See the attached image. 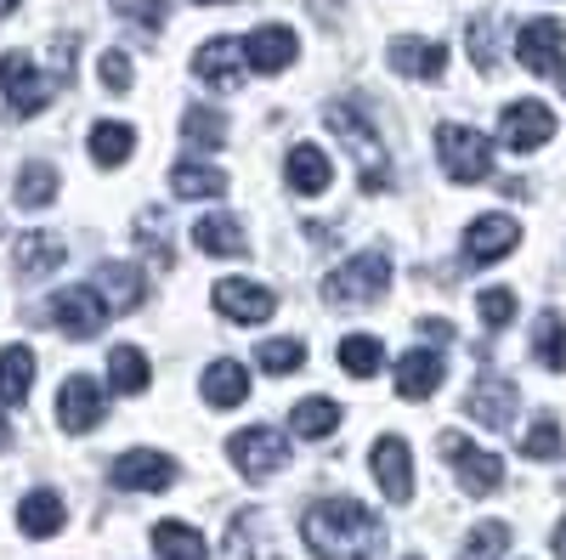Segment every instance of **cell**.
<instances>
[{
	"label": "cell",
	"mask_w": 566,
	"mask_h": 560,
	"mask_svg": "<svg viewBox=\"0 0 566 560\" xmlns=\"http://www.w3.org/2000/svg\"><path fill=\"white\" fill-rule=\"evenodd\" d=\"M12 447V431H7V419H0V453H7Z\"/></svg>",
	"instance_id": "obj_49"
},
{
	"label": "cell",
	"mask_w": 566,
	"mask_h": 560,
	"mask_svg": "<svg viewBox=\"0 0 566 560\" xmlns=\"http://www.w3.org/2000/svg\"><path fill=\"white\" fill-rule=\"evenodd\" d=\"M312 560H374L380 549V516L357 498H317L301 521Z\"/></svg>",
	"instance_id": "obj_1"
},
{
	"label": "cell",
	"mask_w": 566,
	"mask_h": 560,
	"mask_svg": "<svg viewBox=\"0 0 566 560\" xmlns=\"http://www.w3.org/2000/svg\"><path fill=\"white\" fill-rule=\"evenodd\" d=\"M515 408H522V397H515V385L499 380V373H482L476 391L464 397V413L476 419V425H488V431H510L515 425Z\"/></svg>",
	"instance_id": "obj_16"
},
{
	"label": "cell",
	"mask_w": 566,
	"mask_h": 560,
	"mask_svg": "<svg viewBox=\"0 0 566 560\" xmlns=\"http://www.w3.org/2000/svg\"><path fill=\"white\" fill-rule=\"evenodd\" d=\"M154 554L159 560H210V543L199 527H187V521H159L154 527Z\"/></svg>",
	"instance_id": "obj_28"
},
{
	"label": "cell",
	"mask_w": 566,
	"mask_h": 560,
	"mask_svg": "<svg viewBox=\"0 0 566 560\" xmlns=\"http://www.w3.org/2000/svg\"><path fill=\"white\" fill-rule=\"evenodd\" d=\"M97 295H108V311H136L148 300V284H142V272L125 266V261H108L97 272Z\"/></svg>",
	"instance_id": "obj_25"
},
{
	"label": "cell",
	"mask_w": 566,
	"mask_h": 560,
	"mask_svg": "<svg viewBox=\"0 0 566 560\" xmlns=\"http://www.w3.org/2000/svg\"><path fill=\"white\" fill-rule=\"evenodd\" d=\"M504 549H510V527L504 521H482V527H470L459 560H504Z\"/></svg>",
	"instance_id": "obj_38"
},
{
	"label": "cell",
	"mask_w": 566,
	"mask_h": 560,
	"mask_svg": "<svg viewBox=\"0 0 566 560\" xmlns=\"http://www.w3.org/2000/svg\"><path fill=\"white\" fill-rule=\"evenodd\" d=\"M290 431H295L301 442H323V436H335V431H340V402H328V397H306V402H295Z\"/></svg>",
	"instance_id": "obj_30"
},
{
	"label": "cell",
	"mask_w": 566,
	"mask_h": 560,
	"mask_svg": "<svg viewBox=\"0 0 566 560\" xmlns=\"http://www.w3.org/2000/svg\"><path fill=\"white\" fill-rule=\"evenodd\" d=\"M470 63H476L482 74L499 68V34H493V18H476V23H470Z\"/></svg>",
	"instance_id": "obj_44"
},
{
	"label": "cell",
	"mask_w": 566,
	"mask_h": 560,
	"mask_svg": "<svg viewBox=\"0 0 566 560\" xmlns=\"http://www.w3.org/2000/svg\"><path fill=\"white\" fill-rule=\"evenodd\" d=\"M408 560H419V554H408Z\"/></svg>",
	"instance_id": "obj_51"
},
{
	"label": "cell",
	"mask_w": 566,
	"mask_h": 560,
	"mask_svg": "<svg viewBox=\"0 0 566 560\" xmlns=\"http://www.w3.org/2000/svg\"><path fill=\"white\" fill-rule=\"evenodd\" d=\"M205 397H210V408H239L250 397V373L239 362H210L205 368Z\"/></svg>",
	"instance_id": "obj_33"
},
{
	"label": "cell",
	"mask_w": 566,
	"mask_h": 560,
	"mask_svg": "<svg viewBox=\"0 0 566 560\" xmlns=\"http://www.w3.org/2000/svg\"><path fill=\"white\" fill-rule=\"evenodd\" d=\"M255 362H261V373H295L306 362V346L290 340V335H277V340H261L255 346Z\"/></svg>",
	"instance_id": "obj_40"
},
{
	"label": "cell",
	"mask_w": 566,
	"mask_h": 560,
	"mask_svg": "<svg viewBox=\"0 0 566 560\" xmlns=\"http://www.w3.org/2000/svg\"><path fill=\"white\" fill-rule=\"evenodd\" d=\"M18 7H23V0H0V18H12Z\"/></svg>",
	"instance_id": "obj_48"
},
{
	"label": "cell",
	"mask_w": 566,
	"mask_h": 560,
	"mask_svg": "<svg viewBox=\"0 0 566 560\" xmlns=\"http://www.w3.org/2000/svg\"><path fill=\"white\" fill-rule=\"evenodd\" d=\"M227 458H232V471H239V476L266 482V476H277L283 464H290V442H283L272 425H244V431L227 436Z\"/></svg>",
	"instance_id": "obj_6"
},
{
	"label": "cell",
	"mask_w": 566,
	"mask_h": 560,
	"mask_svg": "<svg viewBox=\"0 0 566 560\" xmlns=\"http://www.w3.org/2000/svg\"><path fill=\"white\" fill-rule=\"evenodd\" d=\"M85 148H91V159H97L103 170H114V165H125V159H130L136 130H130V125H119V119H97V125H91V136H85Z\"/></svg>",
	"instance_id": "obj_29"
},
{
	"label": "cell",
	"mask_w": 566,
	"mask_h": 560,
	"mask_svg": "<svg viewBox=\"0 0 566 560\" xmlns=\"http://www.w3.org/2000/svg\"><path fill=\"white\" fill-rule=\"evenodd\" d=\"M216 193H227V176L216 165H193V159L170 165V199H216Z\"/></svg>",
	"instance_id": "obj_31"
},
{
	"label": "cell",
	"mask_w": 566,
	"mask_h": 560,
	"mask_svg": "<svg viewBox=\"0 0 566 560\" xmlns=\"http://www.w3.org/2000/svg\"><path fill=\"white\" fill-rule=\"evenodd\" d=\"M130 239H136L142 255H154V261L170 266V255H176V226H165V210H142L136 226H130Z\"/></svg>",
	"instance_id": "obj_34"
},
{
	"label": "cell",
	"mask_w": 566,
	"mask_h": 560,
	"mask_svg": "<svg viewBox=\"0 0 566 560\" xmlns=\"http://www.w3.org/2000/svg\"><path fill=\"white\" fill-rule=\"evenodd\" d=\"M391 289V255L368 250V255H352L346 266H335L323 277V300L328 306H380Z\"/></svg>",
	"instance_id": "obj_3"
},
{
	"label": "cell",
	"mask_w": 566,
	"mask_h": 560,
	"mask_svg": "<svg viewBox=\"0 0 566 560\" xmlns=\"http://www.w3.org/2000/svg\"><path fill=\"white\" fill-rule=\"evenodd\" d=\"M45 317H52L69 340H91V335H103V323H108V300L97 289H63V295H52Z\"/></svg>",
	"instance_id": "obj_11"
},
{
	"label": "cell",
	"mask_w": 566,
	"mask_h": 560,
	"mask_svg": "<svg viewBox=\"0 0 566 560\" xmlns=\"http://www.w3.org/2000/svg\"><path fill=\"white\" fill-rule=\"evenodd\" d=\"M45 103H52V80L29 52H7L0 57V114L12 119H34Z\"/></svg>",
	"instance_id": "obj_4"
},
{
	"label": "cell",
	"mask_w": 566,
	"mask_h": 560,
	"mask_svg": "<svg viewBox=\"0 0 566 560\" xmlns=\"http://www.w3.org/2000/svg\"><path fill=\"white\" fill-rule=\"evenodd\" d=\"M193 244H199L205 255H221V261H244V255H250V239H244V226L232 221V215H205V221L193 226Z\"/></svg>",
	"instance_id": "obj_23"
},
{
	"label": "cell",
	"mask_w": 566,
	"mask_h": 560,
	"mask_svg": "<svg viewBox=\"0 0 566 560\" xmlns=\"http://www.w3.org/2000/svg\"><path fill=\"white\" fill-rule=\"evenodd\" d=\"M560 80H566V74H560Z\"/></svg>",
	"instance_id": "obj_52"
},
{
	"label": "cell",
	"mask_w": 566,
	"mask_h": 560,
	"mask_svg": "<svg viewBox=\"0 0 566 560\" xmlns=\"http://www.w3.org/2000/svg\"><path fill=\"white\" fill-rule=\"evenodd\" d=\"M103 85L108 91H125L130 85V57L125 52H103Z\"/></svg>",
	"instance_id": "obj_45"
},
{
	"label": "cell",
	"mask_w": 566,
	"mask_h": 560,
	"mask_svg": "<svg viewBox=\"0 0 566 560\" xmlns=\"http://www.w3.org/2000/svg\"><path fill=\"white\" fill-rule=\"evenodd\" d=\"M283 181H290L301 199H317V193H328V187H335V165H328L323 148L295 142V148H290V165H283Z\"/></svg>",
	"instance_id": "obj_21"
},
{
	"label": "cell",
	"mask_w": 566,
	"mask_h": 560,
	"mask_svg": "<svg viewBox=\"0 0 566 560\" xmlns=\"http://www.w3.org/2000/svg\"><path fill=\"white\" fill-rule=\"evenodd\" d=\"M18 521H23L29 538H57V532L69 527V509H63V498H57L52 487H34V493H23V504H18Z\"/></svg>",
	"instance_id": "obj_22"
},
{
	"label": "cell",
	"mask_w": 566,
	"mask_h": 560,
	"mask_svg": "<svg viewBox=\"0 0 566 560\" xmlns=\"http://www.w3.org/2000/svg\"><path fill=\"white\" fill-rule=\"evenodd\" d=\"M437 453L453 464V476H459V487H464V493L488 498V493H499V487H504V458H499V453H488V447H476L470 436L442 431V436H437Z\"/></svg>",
	"instance_id": "obj_5"
},
{
	"label": "cell",
	"mask_w": 566,
	"mask_h": 560,
	"mask_svg": "<svg viewBox=\"0 0 566 560\" xmlns=\"http://www.w3.org/2000/svg\"><path fill=\"white\" fill-rule=\"evenodd\" d=\"M114 482L130 487V493H159V487L176 482V464H170V453H159V447H130V453L114 458Z\"/></svg>",
	"instance_id": "obj_17"
},
{
	"label": "cell",
	"mask_w": 566,
	"mask_h": 560,
	"mask_svg": "<svg viewBox=\"0 0 566 560\" xmlns=\"http://www.w3.org/2000/svg\"><path fill=\"white\" fill-rule=\"evenodd\" d=\"M391 68L408 74V80H442L448 74V45L419 40V34H397L391 40Z\"/></svg>",
	"instance_id": "obj_19"
},
{
	"label": "cell",
	"mask_w": 566,
	"mask_h": 560,
	"mask_svg": "<svg viewBox=\"0 0 566 560\" xmlns=\"http://www.w3.org/2000/svg\"><path fill=\"white\" fill-rule=\"evenodd\" d=\"M368 464H374V482H380V493L391 504H408L413 498V453H408L402 436H380V442H374V453H368Z\"/></svg>",
	"instance_id": "obj_14"
},
{
	"label": "cell",
	"mask_w": 566,
	"mask_h": 560,
	"mask_svg": "<svg viewBox=\"0 0 566 560\" xmlns=\"http://www.w3.org/2000/svg\"><path fill=\"white\" fill-rule=\"evenodd\" d=\"M57 199V170L52 165H29L23 176H18V204L23 210H45Z\"/></svg>",
	"instance_id": "obj_39"
},
{
	"label": "cell",
	"mask_w": 566,
	"mask_h": 560,
	"mask_svg": "<svg viewBox=\"0 0 566 560\" xmlns=\"http://www.w3.org/2000/svg\"><path fill=\"white\" fill-rule=\"evenodd\" d=\"M12 255H18V272L23 277H45V272H57L69 261L57 232H23V239L12 244Z\"/></svg>",
	"instance_id": "obj_26"
},
{
	"label": "cell",
	"mask_w": 566,
	"mask_h": 560,
	"mask_svg": "<svg viewBox=\"0 0 566 560\" xmlns=\"http://www.w3.org/2000/svg\"><path fill=\"white\" fill-rule=\"evenodd\" d=\"M181 136H187V148H205V154H216V148L227 142V119H221L216 108L193 103V108L181 114Z\"/></svg>",
	"instance_id": "obj_37"
},
{
	"label": "cell",
	"mask_w": 566,
	"mask_h": 560,
	"mask_svg": "<svg viewBox=\"0 0 566 560\" xmlns=\"http://www.w3.org/2000/svg\"><path fill=\"white\" fill-rule=\"evenodd\" d=\"M103 413H108V391L97 380H85V373H69L63 391H57V425L69 436H85V431L103 425Z\"/></svg>",
	"instance_id": "obj_8"
},
{
	"label": "cell",
	"mask_w": 566,
	"mask_h": 560,
	"mask_svg": "<svg viewBox=\"0 0 566 560\" xmlns=\"http://www.w3.org/2000/svg\"><path fill=\"white\" fill-rule=\"evenodd\" d=\"M34 391V351L29 346H0V402L23 408Z\"/></svg>",
	"instance_id": "obj_24"
},
{
	"label": "cell",
	"mask_w": 566,
	"mask_h": 560,
	"mask_svg": "<svg viewBox=\"0 0 566 560\" xmlns=\"http://www.w3.org/2000/svg\"><path fill=\"white\" fill-rule=\"evenodd\" d=\"M199 7H232V0H199Z\"/></svg>",
	"instance_id": "obj_50"
},
{
	"label": "cell",
	"mask_w": 566,
	"mask_h": 560,
	"mask_svg": "<svg viewBox=\"0 0 566 560\" xmlns=\"http://www.w3.org/2000/svg\"><path fill=\"white\" fill-rule=\"evenodd\" d=\"M515 57H522V68L538 74V80L560 74V63H566V29H560L555 18L522 23V34H515Z\"/></svg>",
	"instance_id": "obj_9"
},
{
	"label": "cell",
	"mask_w": 566,
	"mask_h": 560,
	"mask_svg": "<svg viewBox=\"0 0 566 560\" xmlns=\"http://www.w3.org/2000/svg\"><path fill=\"white\" fill-rule=\"evenodd\" d=\"M210 300H216V311L232 317V323H266V317L277 311V295H272L266 284H250V277H221Z\"/></svg>",
	"instance_id": "obj_15"
},
{
	"label": "cell",
	"mask_w": 566,
	"mask_h": 560,
	"mask_svg": "<svg viewBox=\"0 0 566 560\" xmlns=\"http://www.w3.org/2000/svg\"><path fill=\"white\" fill-rule=\"evenodd\" d=\"M193 74L210 85V91H239L244 74H250V57H244V40H205L199 57H193Z\"/></svg>",
	"instance_id": "obj_13"
},
{
	"label": "cell",
	"mask_w": 566,
	"mask_h": 560,
	"mask_svg": "<svg viewBox=\"0 0 566 560\" xmlns=\"http://www.w3.org/2000/svg\"><path fill=\"white\" fill-rule=\"evenodd\" d=\"M244 57H250V74H283L295 57H301V40L295 29H283V23H266L244 40Z\"/></svg>",
	"instance_id": "obj_18"
},
{
	"label": "cell",
	"mask_w": 566,
	"mask_h": 560,
	"mask_svg": "<svg viewBox=\"0 0 566 560\" xmlns=\"http://www.w3.org/2000/svg\"><path fill=\"white\" fill-rule=\"evenodd\" d=\"M437 159L453 181H488L493 176V142L482 130H470V125H442L437 130Z\"/></svg>",
	"instance_id": "obj_7"
},
{
	"label": "cell",
	"mask_w": 566,
	"mask_h": 560,
	"mask_svg": "<svg viewBox=\"0 0 566 560\" xmlns=\"http://www.w3.org/2000/svg\"><path fill=\"white\" fill-rule=\"evenodd\" d=\"M323 119H328V130L340 136V142L357 154V165H363V193H386L391 187V159H386V142L374 136V125L363 119V108H352V103H328L323 108Z\"/></svg>",
	"instance_id": "obj_2"
},
{
	"label": "cell",
	"mask_w": 566,
	"mask_h": 560,
	"mask_svg": "<svg viewBox=\"0 0 566 560\" xmlns=\"http://www.w3.org/2000/svg\"><path fill=\"white\" fill-rule=\"evenodd\" d=\"M549 549H555V560H566V521L555 527V538H549Z\"/></svg>",
	"instance_id": "obj_47"
},
{
	"label": "cell",
	"mask_w": 566,
	"mask_h": 560,
	"mask_svg": "<svg viewBox=\"0 0 566 560\" xmlns=\"http://www.w3.org/2000/svg\"><path fill=\"white\" fill-rule=\"evenodd\" d=\"M419 335H431V340H453V323H448V317H419Z\"/></svg>",
	"instance_id": "obj_46"
},
{
	"label": "cell",
	"mask_w": 566,
	"mask_h": 560,
	"mask_svg": "<svg viewBox=\"0 0 566 560\" xmlns=\"http://www.w3.org/2000/svg\"><path fill=\"white\" fill-rule=\"evenodd\" d=\"M114 12L130 18L136 29H148V34H159V29L170 23V7H165V0H114Z\"/></svg>",
	"instance_id": "obj_43"
},
{
	"label": "cell",
	"mask_w": 566,
	"mask_h": 560,
	"mask_svg": "<svg viewBox=\"0 0 566 560\" xmlns=\"http://www.w3.org/2000/svg\"><path fill=\"white\" fill-rule=\"evenodd\" d=\"M522 458H560V419L555 413H538L533 425H527V436H522Z\"/></svg>",
	"instance_id": "obj_41"
},
{
	"label": "cell",
	"mask_w": 566,
	"mask_h": 560,
	"mask_svg": "<svg viewBox=\"0 0 566 560\" xmlns=\"http://www.w3.org/2000/svg\"><path fill=\"white\" fill-rule=\"evenodd\" d=\"M533 357H538L549 373L566 368V317H560L555 306H544L538 323H533Z\"/></svg>",
	"instance_id": "obj_32"
},
{
	"label": "cell",
	"mask_w": 566,
	"mask_h": 560,
	"mask_svg": "<svg viewBox=\"0 0 566 560\" xmlns=\"http://www.w3.org/2000/svg\"><path fill=\"white\" fill-rule=\"evenodd\" d=\"M549 136H555V114H549V103H533V97L510 103L504 119H499V142L510 154H533V148L549 142Z\"/></svg>",
	"instance_id": "obj_10"
},
{
	"label": "cell",
	"mask_w": 566,
	"mask_h": 560,
	"mask_svg": "<svg viewBox=\"0 0 566 560\" xmlns=\"http://www.w3.org/2000/svg\"><path fill=\"white\" fill-rule=\"evenodd\" d=\"M476 311H482V329H510L515 323V289H482L476 295Z\"/></svg>",
	"instance_id": "obj_42"
},
{
	"label": "cell",
	"mask_w": 566,
	"mask_h": 560,
	"mask_svg": "<svg viewBox=\"0 0 566 560\" xmlns=\"http://www.w3.org/2000/svg\"><path fill=\"white\" fill-rule=\"evenodd\" d=\"M522 244V221L515 215H476L464 226V261L470 266H493Z\"/></svg>",
	"instance_id": "obj_12"
},
{
	"label": "cell",
	"mask_w": 566,
	"mask_h": 560,
	"mask_svg": "<svg viewBox=\"0 0 566 560\" xmlns=\"http://www.w3.org/2000/svg\"><path fill=\"white\" fill-rule=\"evenodd\" d=\"M221 560H277V549H272V538L261 532V516H244L227 527V543H221Z\"/></svg>",
	"instance_id": "obj_27"
},
{
	"label": "cell",
	"mask_w": 566,
	"mask_h": 560,
	"mask_svg": "<svg viewBox=\"0 0 566 560\" xmlns=\"http://www.w3.org/2000/svg\"><path fill=\"white\" fill-rule=\"evenodd\" d=\"M340 368L352 373V380H374V373L386 368V346L374 335H346L340 340Z\"/></svg>",
	"instance_id": "obj_36"
},
{
	"label": "cell",
	"mask_w": 566,
	"mask_h": 560,
	"mask_svg": "<svg viewBox=\"0 0 566 560\" xmlns=\"http://www.w3.org/2000/svg\"><path fill=\"white\" fill-rule=\"evenodd\" d=\"M108 385H114L119 397H142V391H148V357H142L136 346H114V357H108Z\"/></svg>",
	"instance_id": "obj_35"
},
{
	"label": "cell",
	"mask_w": 566,
	"mask_h": 560,
	"mask_svg": "<svg viewBox=\"0 0 566 560\" xmlns=\"http://www.w3.org/2000/svg\"><path fill=\"white\" fill-rule=\"evenodd\" d=\"M442 373H448V357L431 351V346H413L408 357H397V397L408 402H424L437 385H442Z\"/></svg>",
	"instance_id": "obj_20"
}]
</instances>
